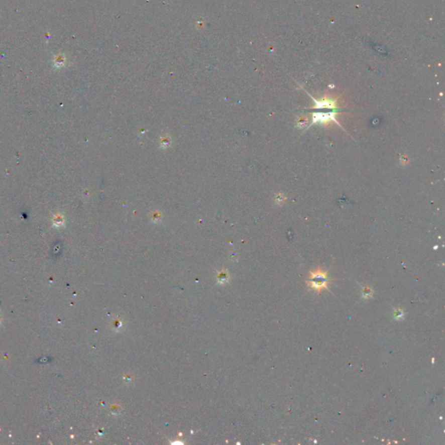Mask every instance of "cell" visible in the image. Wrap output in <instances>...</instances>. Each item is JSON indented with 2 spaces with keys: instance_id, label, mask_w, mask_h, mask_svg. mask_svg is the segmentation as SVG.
<instances>
[{
  "instance_id": "6da1fadb",
  "label": "cell",
  "mask_w": 445,
  "mask_h": 445,
  "mask_svg": "<svg viewBox=\"0 0 445 445\" xmlns=\"http://www.w3.org/2000/svg\"><path fill=\"white\" fill-rule=\"evenodd\" d=\"M309 96L314 102V106L310 107V109L315 110L310 113L311 116L310 126L313 125L327 126L329 123H336L339 126H342L337 120L339 113H342L338 106V98L324 96L320 99H316L310 94H309Z\"/></svg>"
},
{
  "instance_id": "7a4b0ae2",
  "label": "cell",
  "mask_w": 445,
  "mask_h": 445,
  "mask_svg": "<svg viewBox=\"0 0 445 445\" xmlns=\"http://www.w3.org/2000/svg\"><path fill=\"white\" fill-rule=\"evenodd\" d=\"M327 284H328V277L326 272L321 270L310 272L309 285L312 289L321 290L323 288H327Z\"/></svg>"
},
{
  "instance_id": "3957f363",
  "label": "cell",
  "mask_w": 445,
  "mask_h": 445,
  "mask_svg": "<svg viewBox=\"0 0 445 445\" xmlns=\"http://www.w3.org/2000/svg\"><path fill=\"white\" fill-rule=\"evenodd\" d=\"M306 120H304V118H301L299 119V120L297 121V124H298V127H304V126H306Z\"/></svg>"
}]
</instances>
